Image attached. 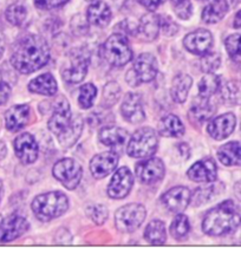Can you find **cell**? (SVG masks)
I'll list each match as a JSON object with an SVG mask.
<instances>
[{"label": "cell", "instance_id": "obj_54", "mask_svg": "<svg viewBox=\"0 0 241 254\" xmlns=\"http://www.w3.org/2000/svg\"><path fill=\"white\" fill-rule=\"evenodd\" d=\"M86 1H91V0H86Z\"/></svg>", "mask_w": 241, "mask_h": 254}, {"label": "cell", "instance_id": "obj_24", "mask_svg": "<svg viewBox=\"0 0 241 254\" xmlns=\"http://www.w3.org/2000/svg\"><path fill=\"white\" fill-rule=\"evenodd\" d=\"M161 29V17L154 13L144 14L137 26V33L144 40H155Z\"/></svg>", "mask_w": 241, "mask_h": 254}, {"label": "cell", "instance_id": "obj_41", "mask_svg": "<svg viewBox=\"0 0 241 254\" xmlns=\"http://www.w3.org/2000/svg\"><path fill=\"white\" fill-rule=\"evenodd\" d=\"M221 58L220 55L216 54V52H207L206 55H203V57L201 58V70L203 72H213L220 66Z\"/></svg>", "mask_w": 241, "mask_h": 254}, {"label": "cell", "instance_id": "obj_39", "mask_svg": "<svg viewBox=\"0 0 241 254\" xmlns=\"http://www.w3.org/2000/svg\"><path fill=\"white\" fill-rule=\"evenodd\" d=\"M120 95V85L115 82L108 83L103 91V107L110 108L119 101Z\"/></svg>", "mask_w": 241, "mask_h": 254}, {"label": "cell", "instance_id": "obj_2", "mask_svg": "<svg viewBox=\"0 0 241 254\" xmlns=\"http://www.w3.org/2000/svg\"><path fill=\"white\" fill-rule=\"evenodd\" d=\"M49 129L58 138L61 147L70 148L78 141L83 132V119L80 115H73L66 98L60 97L56 102L55 110Z\"/></svg>", "mask_w": 241, "mask_h": 254}, {"label": "cell", "instance_id": "obj_18", "mask_svg": "<svg viewBox=\"0 0 241 254\" xmlns=\"http://www.w3.org/2000/svg\"><path fill=\"white\" fill-rule=\"evenodd\" d=\"M119 165V155L114 151H104L90 161V172L94 178L103 179L113 173Z\"/></svg>", "mask_w": 241, "mask_h": 254}, {"label": "cell", "instance_id": "obj_53", "mask_svg": "<svg viewBox=\"0 0 241 254\" xmlns=\"http://www.w3.org/2000/svg\"><path fill=\"white\" fill-rule=\"evenodd\" d=\"M2 219H4V218H2V216L0 215V227H1V222H2Z\"/></svg>", "mask_w": 241, "mask_h": 254}, {"label": "cell", "instance_id": "obj_37", "mask_svg": "<svg viewBox=\"0 0 241 254\" xmlns=\"http://www.w3.org/2000/svg\"><path fill=\"white\" fill-rule=\"evenodd\" d=\"M97 96V89L91 83H86L80 88L78 95V103L83 109H90Z\"/></svg>", "mask_w": 241, "mask_h": 254}, {"label": "cell", "instance_id": "obj_30", "mask_svg": "<svg viewBox=\"0 0 241 254\" xmlns=\"http://www.w3.org/2000/svg\"><path fill=\"white\" fill-rule=\"evenodd\" d=\"M228 12L226 0H213L202 11V20L207 24H215L220 21Z\"/></svg>", "mask_w": 241, "mask_h": 254}, {"label": "cell", "instance_id": "obj_38", "mask_svg": "<svg viewBox=\"0 0 241 254\" xmlns=\"http://www.w3.org/2000/svg\"><path fill=\"white\" fill-rule=\"evenodd\" d=\"M225 45L232 61L236 63H241V33H236L228 37Z\"/></svg>", "mask_w": 241, "mask_h": 254}, {"label": "cell", "instance_id": "obj_19", "mask_svg": "<svg viewBox=\"0 0 241 254\" xmlns=\"http://www.w3.org/2000/svg\"><path fill=\"white\" fill-rule=\"evenodd\" d=\"M236 125L237 119L234 114L227 113L209 121L208 126H207V131L214 140L221 141L234 131Z\"/></svg>", "mask_w": 241, "mask_h": 254}, {"label": "cell", "instance_id": "obj_17", "mask_svg": "<svg viewBox=\"0 0 241 254\" xmlns=\"http://www.w3.org/2000/svg\"><path fill=\"white\" fill-rule=\"evenodd\" d=\"M188 178L194 182H205V184H211L216 180L218 175V167H216L215 161L211 157H206L197 162L188 169Z\"/></svg>", "mask_w": 241, "mask_h": 254}, {"label": "cell", "instance_id": "obj_44", "mask_svg": "<svg viewBox=\"0 0 241 254\" xmlns=\"http://www.w3.org/2000/svg\"><path fill=\"white\" fill-rule=\"evenodd\" d=\"M69 0H35V5L40 10H52L65 5Z\"/></svg>", "mask_w": 241, "mask_h": 254}, {"label": "cell", "instance_id": "obj_45", "mask_svg": "<svg viewBox=\"0 0 241 254\" xmlns=\"http://www.w3.org/2000/svg\"><path fill=\"white\" fill-rule=\"evenodd\" d=\"M11 96V86L8 83L2 78L1 73H0V105L5 104L8 101Z\"/></svg>", "mask_w": 241, "mask_h": 254}, {"label": "cell", "instance_id": "obj_14", "mask_svg": "<svg viewBox=\"0 0 241 254\" xmlns=\"http://www.w3.org/2000/svg\"><path fill=\"white\" fill-rule=\"evenodd\" d=\"M191 201V193L187 187L178 186L163 194L162 203L168 210L175 214L184 212Z\"/></svg>", "mask_w": 241, "mask_h": 254}, {"label": "cell", "instance_id": "obj_52", "mask_svg": "<svg viewBox=\"0 0 241 254\" xmlns=\"http://www.w3.org/2000/svg\"><path fill=\"white\" fill-rule=\"evenodd\" d=\"M232 2H233L234 5H237V4H240L241 0H232Z\"/></svg>", "mask_w": 241, "mask_h": 254}, {"label": "cell", "instance_id": "obj_33", "mask_svg": "<svg viewBox=\"0 0 241 254\" xmlns=\"http://www.w3.org/2000/svg\"><path fill=\"white\" fill-rule=\"evenodd\" d=\"M221 80L220 77L215 73L208 72L201 78L199 83V96L202 98H209L220 89Z\"/></svg>", "mask_w": 241, "mask_h": 254}, {"label": "cell", "instance_id": "obj_34", "mask_svg": "<svg viewBox=\"0 0 241 254\" xmlns=\"http://www.w3.org/2000/svg\"><path fill=\"white\" fill-rule=\"evenodd\" d=\"M190 225L189 220H188L187 215L184 214H178L175 219L173 220L171 227H169V232H171L172 237L176 240H181L186 238L188 233H189Z\"/></svg>", "mask_w": 241, "mask_h": 254}, {"label": "cell", "instance_id": "obj_49", "mask_svg": "<svg viewBox=\"0 0 241 254\" xmlns=\"http://www.w3.org/2000/svg\"><path fill=\"white\" fill-rule=\"evenodd\" d=\"M4 51H5V38L4 36H2V33L0 32V58H1L2 55H4Z\"/></svg>", "mask_w": 241, "mask_h": 254}, {"label": "cell", "instance_id": "obj_23", "mask_svg": "<svg viewBox=\"0 0 241 254\" xmlns=\"http://www.w3.org/2000/svg\"><path fill=\"white\" fill-rule=\"evenodd\" d=\"M111 17V10L108 6L107 2L104 1H95L89 6L88 13H86V18L91 25L98 26V27H106L108 24L110 23Z\"/></svg>", "mask_w": 241, "mask_h": 254}, {"label": "cell", "instance_id": "obj_46", "mask_svg": "<svg viewBox=\"0 0 241 254\" xmlns=\"http://www.w3.org/2000/svg\"><path fill=\"white\" fill-rule=\"evenodd\" d=\"M138 2H140L142 6H144L148 11L154 12L160 7L163 2H166V0H138Z\"/></svg>", "mask_w": 241, "mask_h": 254}, {"label": "cell", "instance_id": "obj_4", "mask_svg": "<svg viewBox=\"0 0 241 254\" xmlns=\"http://www.w3.org/2000/svg\"><path fill=\"white\" fill-rule=\"evenodd\" d=\"M33 213L39 221L48 222L60 218L69 208V200L61 191L40 194L32 201Z\"/></svg>", "mask_w": 241, "mask_h": 254}, {"label": "cell", "instance_id": "obj_20", "mask_svg": "<svg viewBox=\"0 0 241 254\" xmlns=\"http://www.w3.org/2000/svg\"><path fill=\"white\" fill-rule=\"evenodd\" d=\"M120 113H122L123 119L132 123V125L141 123L146 117L141 96L134 94V92L126 95L122 102V105H120Z\"/></svg>", "mask_w": 241, "mask_h": 254}, {"label": "cell", "instance_id": "obj_3", "mask_svg": "<svg viewBox=\"0 0 241 254\" xmlns=\"http://www.w3.org/2000/svg\"><path fill=\"white\" fill-rule=\"evenodd\" d=\"M240 225L239 207L232 200H226L207 212L202 221V231L212 237H221L236 232Z\"/></svg>", "mask_w": 241, "mask_h": 254}, {"label": "cell", "instance_id": "obj_5", "mask_svg": "<svg viewBox=\"0 0 241 254\" xmlns=\"http://www.w3.org/2000/svg\"><path fill=\"white\" fill-rule=\"evenodd\" d=\"M101 57L113 66H124L132 58V51L128 39L122 33L110 36L101 46Z\"/></svg>", "mask_w": 241, "mask_h": 254}, {"label": "cell", "instance_id": "obj_28", "mask_svg": "<svg viewBox=\"0 0 241 254\" xmlns=\"http://www.w3.org/2000/svg\"><path fill=\"white\" fill-rule=\"evenodd\" d=\"M159 132L166 137H181L184 134V126L175 115H167L160 121Z\"/></svg>", "mask_w": 241, "mask_h": 254}, {"label": "cell", "instance_id": "obj_50", "mask_svg": "<svg viewBox=\"0 0 241 254\" xmlns=\"http://www.w3.org/2000/svg\"><path fill=\"white\" fill-rule=\"evenodd\" d=\"M234 193H236L238 199L241 201V181L237 182L236 186H234Z\"/></svg>", "mask_w": 241, "mask_h": 254}, {"label": "cell", "instance_id": "obj_21", "mask_svg": "<svg viewBox=\"0 0 241 254\" xmlns=\"http://www.w3.org/2000/svg\"><path fill=\"white\" fill-rule=\"evenodd\" d=\"M30 120V107L26 104L13 105L5 114L6 128L14 132L23 129Z\"/></svg>", "mask_w": 241, "mask_h": 254}, {"label": "cell", "instance_id": "obj_9", "mask_svg": "<svg viewBox=\"0 0 241 254\" xmlns=\"http://www.w3.org/2000/svg\"><path fill=\"white\" fill-rule=\"evenodd\" d=\"M90 64V56L84 49H77L71 52L69 63L61 69V77L70 84H77L85 78Z\"/></svg>", "mask_w": 241, "mask_h": 254}, {"label": "cell", "instance_id": "obj_35", "mask_svg": "<svg viewBox=\"0 0 241 254\" xmlns=\"http://www.w3.org/2000/svg\"><path fill=\"white\" fill-rule=\"evenodd\" d=\"M218 187H219L218 185H207V186H203V187L197 188L195 190V194H194V196H191L194 206H200V204L208 202V201H211L213 197H215L216 195H219L220 190H218Z\"/></svg>", "mask_w": 241, "mask_h": 254}, {"label": "cell", "instance_id": "obj_6", "mask_svg": "<svg viewBox=\"0 0 241 254\" xmlns=\"http://www.w3.org/2000/svg\"><path fill=\"white\" fill-rule=\"evenodd\" d=\"M159 147V136L153 128H140L131 135L128 143L129 156L134 159H146L153 156Z\"/></svg>", "mask_w": 241, "mask_h": 254}, {"label": "cell", "instance_id": "obj_12", "mask_svg": "<svg viewBox=\"0 0 241 254\" xmlns=\"http://www.w3.org/2000/svg\"><path fill=\"white\" fill-rule=\"evenodd\" d=\"M165 165L160 159L153 157L136 165V175L142 184L154 185L165 176Z\"/></svg>", "mask_w": 241, "mask_h": 254}, {"label": "cell", "instance_id": "obj_51", "mask_svg": "<svg viewBox=\"0 0 241 254\" xmlns=\"http://www.w3.org/2000/svg\"><path fill=\"white\" fill-rule=\"evenodd\" d=\"M1 194H2V184L0 181V199H1Z\"/></svg>", "mask_w": 241, "mask_h": 254}, {"label": "cell", "instance_id": "obj_15", "mask_svg": "<svg viewBox=\"0 0 241 254\" xmlns=\"http://www.w3.org/2000/svg\"><path fill=\"white\" fill-rule=\"evenodd\" d=\"M14 153L24 165H31L38 157V144L32 135L24 132L14 140Z\"/></svg>", "mask_w": 241, "mask_h": 254}, {"label": "cell", "instance_id": "obj_26", "mask_svg": "<svg viewBox=\"0 0 241 254\" xmlns=\"http://www.w3.org/2000/svg\"><path fill=\"white\" fill-rule=\"evenodd\" d=\"M218 159L220 160L222 165L241 166V143L240 142H228V143L221 145L218 150Z\"/></svg>", "mask_w": 241, "mask_h": 254}, {"label": "cell", "instance_id": "obj_11", "mask_svg": "<svg viewBox=\"0 0 241 254\" xmlns=\"http://www.w3.org/2000/svg\"><path fill=\"white\" fill-rule=\"evenodd\" d=\"M134 185V176L126 167L117 169L108 186V195L113 199H124L130 193Z\"/></svg>", "mask_w": 241, "mask_h": 254}, {"label": "cell", "instance_id": "obj_25", "mask_svg": "<svg viewBox=\"0 0 241 254\" xmlns=\"http://www.w3.org/2000/svg\"><path fill=\"white\" fill-rule=\"evenodd\" d=\"M98 137L107 147L116 148L124 143L128 137V131L120 127H103L98 132Z\"/></svg>", "mask_w": 241, "mask_h": 254}, {"label": "cell", "instance_id": "obj_16", "mask_svg": "<svg viewBox=\"0 0 241 254\" xmlns=\"http://www.w3.org/2000/svg\"><path fill=\"white\" fill-rule=\"evenodd\" d=\"M183 45L193 55L203 56L211 50L213 45V36L209 31L199 29L184 37Z\"/></svg>", "mask_w": 241, "mask_h": 254}, {"label": "cell", "instance_id": "obj_29", "mask_svg": "<svg viewBox=\"0 0 241 254\" xmlns=\"http://www.w3.org/2000/svg\"><path fill=\"white\" fill-rule=\"evenodd\" d=\"M193 84V79L190 76L186 75V73H180L173 79L171 94L172 98L176 103H183L187 100L188 92Z\"/></svg>", "mask_w": 241, "mask_h": 254}, {"label": "cell", "instance_id": "obj_10", "mask_svg": "<svg viewBox=\"0 0 241 254\" xmlns=\"http://www.w3.org/2000/svg\"><path fill=\"white\" fill-rule=\"evenodd\" d=\"M52 174L66 190H73L78 187L83 176V169L75 160L61 159L56 162Z\"/></svg>", "mask_w": 241, "mask_h": 254}, {"label": "cell", "instance_id": "obj_36", "mask_svg": "<svg viewBox=\"0 0 241 254\" xmlns=\"http://www.w3.org/2000/svg\"><path fill=\"white\" fill-rule=\"evenodd\" d=\"M27 17V10L24 5L13 4L6 10V19L14 26H20Z\"/></svg>", "mask_w": 241, "mask_h": 254}, {"label": "cell", "instance_id": "obj_43", "mask_svg": "<svg viewBox=\"0 0 241 254\" xmlns=\"http://www.w3.org/2000/svg\"><path fill=\"white\" fill-rule=\"evenodd\" d=\"M161 29L166 36H174L179 31V26L171 17H161Z\"/></svg>", "mask_w": 241, "mask_h": 254}, {"label": "cell", "instance_id": "obj_40", "mask_svg": "<svg viewBox=\"0 0 241 254\" xmlns=\"http://www.w3.org/2000/svg\"><path fill=\"white\" fill-rule=\"evenodd\" d=\"M86 214L96 225H102L108 219V208L104 204L95 203L86 208Z\"/></svg>", "mask_w": 241, "mask_h": 254}, {"label": "cell", "instance_id": "obj_22", "mask_svg": "<svg viewBox=\"0 0 241 254\" xmlns=\"http://www.w3.org/2000/svg\"><path fill=\"white\" fill-rule=\"evenodd\" d=\"M216 108L209 102V98H202L199 96V101L191 105L188 111V119L194 126H200L206 121L211 120L215 114Z\"/></svg>", "mask_w": 241, "mask_h": 254}, {"label": "cell", "instance_id": "obj_32", "mask_svg": "<svg viewBox=\"0 0 241 254\" xmlns=\"http://www.w3.org/2000/svg\"><path fill=\"white\" fill-rule=\"evenodd\" d=\"M221 100L227 105L241 104V82L230 80L220 89Z\"/></svg>", "mask_w": 241, "mask_h": 254}, {"label": "cell", "instance_id": "obj_47", "mask_svg": "<svg viewBox=\"0 0 241 254\" xmlns=\"http://www.w3.org/2000/svg\"><path fill=\"white\" fill-rule=\"evenodd\" d=\"M179 151H180L181 156L183 157V159H188L190 155V150H189V147H188L187 143H181L179 145Z\"/></svg>", "mask_w": 241, "mask_h": 254}, {"label": "cell", "instance_id": "obj_13", "mask_svg": "<svg viewBox=\"0 0 241 254\" xmlns=\"http://www.w3.org/2000/svg\"><path fill=\"white\" fill-rule=\"evenodd\" d=\"M29 228V221L23 216L17 214L7 216L6 219H2L0 227V243H11L21 237Z\"/></svg>", "mask_w": 241, "mask_h": 254}, {"label": "cell", "instance_id": "obj_7", "mask_svg": "<svg viewBox=\"0 0 241 254\" xmlns=\"http://www.w3.org/2000/svg\"><path fill=\"white\" fill-rule=\"evenodd\" d=\"M157 71L159 65L156 58L150 54H142L136 58L132 70L126 73V82L132 86L151 82L156 77Z\"/></svg>", "mask_w": 241, "mask_h": 254}, {"label": "cell", "instance_id": "obj_27", "mask_svg": "<svg viewBox=\"0 0 241 254\" xmlns=\"http://www.w3.org/2000/svg\"><path fill=\"white\" fill-rule=\"evenodd\" d=\"M29 90L35 94L54 96L57 92V82L51 73H43V75L31 80Z\"/></svg>", "mask_w": 241, "mask_h": 254}, {"label": "cell", "instance_id": "obj_48", "mask_svg": "<svg viewBox=\"0 0 241 254\" xmlns=\"http://www.w3.org/2000/svg\"><path fill=\"white\" fill-rule=\"evenodd\" d=\"M234 27L236 29H241V11H239L236 15V18H234Z\"/></svg>", "mask_w": 241, "mask_h": 254}, {"label": "cell", "instance_id": "obj_31", "mask_svg": "<svg viewBox=\"0 0 241 254\" xmlns=\"http://www.w3.org/2000/svg\"><path fill=\"white\" fill-rule=\"evenodd\" d=\"M144 239L151 245H163L167 240L166 225L161 220H153L144 231Z\"/></svg>", "mask_w": 241, "mask_h": 254}, {"label": "cell", "instance_id": "obj_42", "mask_svg": "<svg viewBox=\"0 0 241 254\" xmlns=\"http://www.w3.org/2000/svg\"><path fill=\"white\" fill-rule=\"evenodd\" d=\"M172 5L175 13L178 14V17L180 19H189L191 13H193V7H191L190 0H172Z\"/></svg>", "mask_w": 241, "mask_h": 254}, {"label": "cell", "instance_id": "obj_8", "mask_svg": "<svg viewBox=\"0 0 241 254\" xmlns=\"http://www.w3.org/2000/svg\"><path fill=\"white\" fill-rule=\"evenodd\" d=\"M146 208L140 203H129L117 209L115 224L119 231L123 233H131L140 228L146 219Z\"/></svg>", "mask_w": 241, "mask_h": 254}, {"label": "cell", "instance_id": "obj_1", "mask_svg": "<svg viewBox=\"0 0 241 254\" xmlns=\"http://www.w3.org/2000/svg\"><path fill=\"white\" fill-rule=\"evenodd\" d=\"M50 49L42 37L29 35L18 40L11 56V64L21 73H32L49 62Z\"/></svg>", "mask_w": 241, "mask_h": 254}]
</instances>
